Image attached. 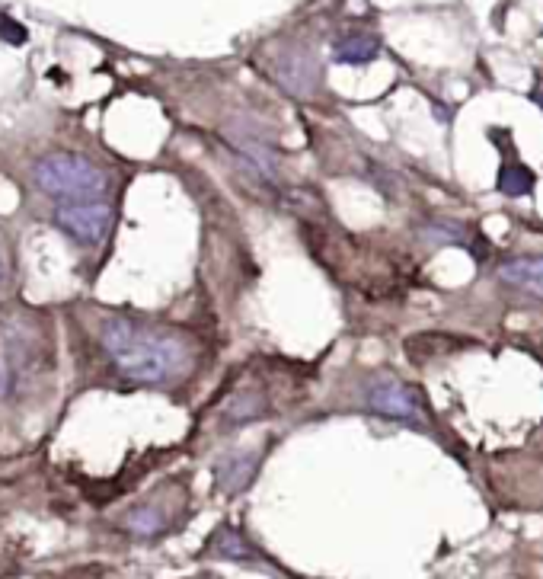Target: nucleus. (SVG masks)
<instances>
[{
	"label": "nucleus",
	"instance_id": "nucleus-6",
	"mask_svg": "<svg viewBox=\"0 0 543 579\" xmlns=\"http://www.w3.org/2000/svg\"><path fill=\"white\" fill-rule=\"evenodd\" d=\"M259 471V455L256 452H230L218 461L215 480L224 493H240L253 484V477Z\"/></svg>",
	"mask_w": 543,
	"mask_h": 579
},
{
	"label": "nucleus",
	"instance_id": "nucleus-15",
	"mask_svg": "<svg viewBox=\"0 0 543 579\" xmlns=\"http://www.w3.org/2000/svg\"><path fill=\"white\" fill-rule=\"evenodd\" d=\"M0 279H4V263H0Z\"/></svg>",
	"mask_w": 543,
	"mask_h": 579
},
{
	"label": "nucleus",
	"instance_id": "nucleus-10",
	"mask_svg": "<svg viewBox=\"0 0 543 579\" xmlns=\"http://www.w3.org/2000/svg\"><path fill=\"white\" fill-rule=\"evenodd\" d=\"M534 189V173L521 164V160H508L499 173V192L505 196H528Z\"/></svg>",
	"mask_w": 543,
	"mask_h": 579
},
{
	"label": "nucleus",
	"instance_id": "nucleus-9",
	"mask_svg": "<svg viewBox=\"0 0 543 579\" xmlns=\"http://www.w3.org/2000/svg\"><path fill=\"white\" fill-rule=\"evenodd\" d=\"M125 528L138 538H154V535L163 532V528H167V516H163V512L154 509V506H138V509L128 512Z\"/></svg>",
	"mask_w": 543,
	"mask_h": 579
},
{
	"label": "nucleus",
	"instance_id": "nucleus-4",
	"mask_svg": "<svg viewBox=\"0 0 543 579\" xmlns=\"http://www.w3.org/2000/svg\"><path fill=\"white\" fill-rule=\"evenodd\" d=\"M55 221L64 234L77 240V244H100L112 224V208L106 202L61 205Z\"/></svg>",
	"mask_w": 543,
	"mask_h": 579
},
{
	"label": "nucleus",
	"instance_id": "nucleus-1",
	"mask_svg": "<svg viewBox=\"0 0 543 579\" xmlns=\"http://www.w3.org/2000/svg\"><path fill=\"white\" fill-rule=\"evenodd\" d=\"M100 340L112 365L135 384H170L192 365V349L183 336L135 317H106Z\"/></svg>",
	"mask_w": 543,
	"mask_h": 579
},
{
	"label": "nucleus",
	"instance_id": "nucleus-2",
	"mask_svg": "<svg viewBox=\"0 0 543 579\" xmlns=\"http://www.w3.org/2000/svg\"><path fill=\"white\" fill-rule=\"evenodd\" d=\"M32 180H36L45 196L61 199L68 205L100 202L109 189L106 173L80 154H52L39 160L36 170H32Z\"/></svg>",
	"mask_w": 543,
	"mask_h": 579
},
{
	"label": "nucleus",
	"instance_id": "nucleus-7",
	"mask_svg": "<svg viewBox=\"0 0 543 579\" xmlns=\"http://www.w3.org/2000/svg\"><path fill=\"white\" fill-rule=\"evenodd\" d=\"M278 77H282V84L291 90V93H307L314 87L317 80V68H314V58H307L301 52H291L282 58L278 64Z\"/></svg>",
	"mask_w": 543,
	"mask_h": 579
},
{
	"label": "nucleus",
	"instance_id": "nucleus-13",
	"mask_svg": "<svg viewBox=\"0 0 543 579\" xmlns=\"http://www.w3.org/2000/svg\"><path fill=\"white\" fill-rule=\"evenodd\" d=\"M422 237L432 240V244H467V231L454 221H432Z\"/></svg>",
	"mask_w": 543,
	"mask_h": 579
},
{
	"label": "nucleus",
	"instance_id": "nucleus-14",
	"mask_svg": "<svg viewBox=\"0 0 543 579\" xmlns=\"http://www.w3.org/2000/svg\"><path fill=\"white\" fill-rule=\"evenodd\" d=\"M534 100H537V103H543V87H540V90H534Z\"/></svg>",
	"mask_w": 543,
	"mask_h": 579
},
{
	"label": "nucleus",
	"instance_id": "nucleus-8",
	"mask_svg": "<svg viewBox=\"0 0 543 579\" xmlns=\"http://www.w3.org/2000/svg\"><path fill=\"white\" fill-rule=\"evenodd\" d=\"M266 413H269V397H266V394L243 391V394H237L234 400H230V407H227L224 416H227L230 426H246V423L262 420Z\"/></svg>",
	"mask_w": 543,
	"mask_h": 579
},
{
	"label": "nucleus",
	"instance_id": "nucleus-5",
	"mask_svg": "<svg viewBox=\"0 0 543 579\" xmlns=\"http://www.w3.org/2000/svg\"><path fill=\"white\" fill-rule=\"evenodd\" d=\"M496 272L505 285L543 298V256H512V260H502Z\"/></svg>",
	"mask_w": 543,
	"mask_h": 579
},
{
	"label": "nucleus",
	"instance_id": "nucleus-11",
	"mask_svg": "<svg viewBox=\"0 0 543 579\" xmlns=\"http://www.w3.org/2000/svg\"><path fill=\"white\" fill-rule=\"evenodd\" d=\"M377 55V39L371 36H349L336 45V61L342 64H365Z\"/></svg>",
	"mask_w": 543,
	"mask_h": 579
},
{
	"label": "nucleus",
	"instance_id": "nucleus-3",
	"mask_svg": "<svg viewBox=\"0 0 543 579\" xmlns=\"http://www.w3.org/2000/svg\"><path fill=\"white\" fill-rule=\"evenodd\" d=\"M361 400H365L368 410L381 413V416H393V420H403V423H422L425 420L419 394L409 388V384L390 378V375L368 378L365 388H361Z\"/></svg>",
	"mask_w": 543,
	"mask_h": 579
},
{
	"label": "nucleus",
	"instance_id": "nucleus-12",
	"mask_svg": "<svg viewBox=\"0 0 543 579\" xmlns=\"http://www.w3.org/2000/svg\"><path fill=\"white\" fill-rule=\"evenodd\" d=\"M211 551L221 554V557H234V560H246L253 557V548L240 538V532H234L230 525H221L215 538H211Z\"/></svg>",
	"mask_w": 543,
	"mask_h": 579
}]
</instances>
